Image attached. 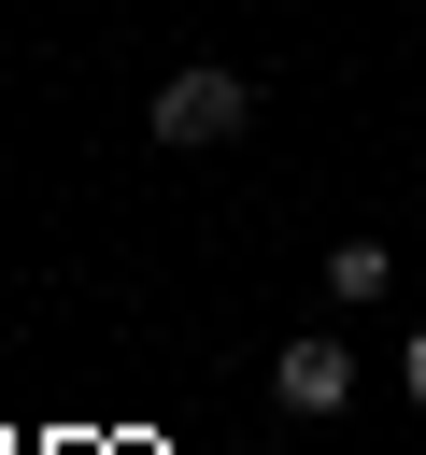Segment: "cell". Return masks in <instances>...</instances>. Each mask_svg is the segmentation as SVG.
Wrapping results in <instances>:
<instances>
[{"label":"cell","instance_id":"6da1fadb","mask_svg":"<svg viewBox=\"0 0 426 455\" xmlns=\"http://www.w3.org/2000/svg\"><path fill=\"white\" fill-rule=\"evenodd\" d=\"M241 128H256V85H241V71H170V85H156V142H170V156H213V142H241Z\"/></svg>","mask_w":426,"mask_h":455},{"label":"cell","instance_id":"7a4b0ae2","mask_svg":"<svg viewBox=\"0 0 426 455\" xmlns=\"http://www.w3.org/2000/svg\"><path fill=\"white\" fill-rule=\"evenodd\" d=\"M270 398H284V412H341V398H355V355H341V341H284V355H270Z\"/></svg>","mask_w":426,"mask_h":455},{"label":"cell","instance_id":"3957f363","mask_svg":"<svg viewBox=\"0 0 426 455\" xmlns=\"http://www.w3.org/2000/svg\"><path fill=\"white\" fill-rule=\"evenodd\" d=\"M383 284H398V256H383V242H327V299H341V313H355V299H383Z\"/></svg>","mask_w":426,"mask_h":455},{"label":"cell","instance_id":"277c9868","mask_svg":"<svg viewBox=\"0 0 426 455\" xmlns=\"http://www.w3.org/2000/svg\"><path fill=\"white\" fill-rule=\"evenodd\" d=\"M398 384H412V412H426V327H412V341H398Z\"/></svg>","mask_w":426,"mask_h":455}]
</instances>
